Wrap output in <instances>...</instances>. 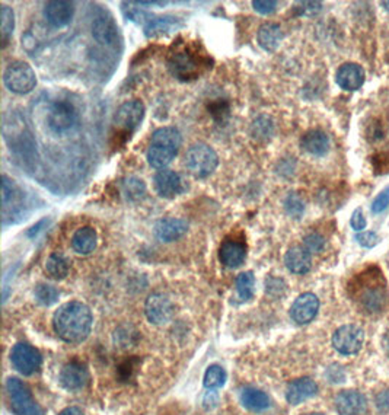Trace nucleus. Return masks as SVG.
Masks as SVG:
<instances>
[{"label": "nucleus", "mask_w": 389, "mask_h": 415, "mask_svg": "<svg viewBox=\"0 0 389 415\" xmlns=\"http://www.w3.org/2000/svg\"><path fill=\"white\" fill-rule=\"evenodd\" d=\"M92 312L82 302H68L61 305L53 317L56 334L66 342L79 344L85 341L92 329Z\"/></svg>", "instance_id": "f257e3e1"}, {"label": "nucleus", "mask_w": 389, "mask_h": 415, "mask_svg": "<svg viewBox=\"0 0 389 415\" xmlns=\"http://www.w3.org/2000/svg\"><path fill=\"white\" fill-rule=\"evenodd\" d=\"M181 147V135L174 127L158 128L148 149V162L156 169H165Z\"/></svg>", "instance_id": "f03ea898"}, {"label": "nucleus", "mask_w": 389, "mask_h": 415, "mask_svg": "<svg viewBox=\"0 0 389 415\" xmlns=\"http://www.w3.org/2000/svg\"><path fill=\"white\" fill-rule=\"evenodd\" d=\"M219 165L218 153L213 147L199 142L188 147L185 153V168L194 178H207L212 175Z\"/></svg>", "instance_id": "7ed1b4c3"}, {"label": "nucleus", "mask_w": 389, "mask_h": 415, "mask_svg": "<svg viewBox=\"0 0 389 415\" xmlns=\"http://www.w3.org/2000/svg\"><path fill=\"white\" fill-rule=\"evenodd\" d=\"M3 83L10 92L25 95L36 88L37 76L28 63L13 61L3 73Z\"/></svg>", "instance_id": "20e7f679"}, {"label": "nucleus", "mask_w": 389, "mask_h": 415, "mask_svg": "<svg viewBox=\"0 0 389 415\" xmlns=\"http://www.w3.org/2000/svg\"><path fill=\"white\" fill-rule=\"evenodd\" d=\"M12 409L18 415H44L41 408L37 405L31 389L22 380L9 377L6 382Z\"/></svg>", "instance_id": "39448f33"}, {"label": "nucleus", "mask_w": 389, "mask_h": 415, "mask_svg": "<svg viewBox=\"0 0 389 415\" xmlns=\"http://www.w3.org/2000/svg\"><path fill=\"white\" fill-rule=\"evenodd\" d=\"M47 123L57 135L73 130L79 123V114L69 101H56L47 115Z\"/></svg>", "instance_id": "423d86ee"}, {"label": "nucleus", "mask_w": 389, "mask_h": 415, "mask_svg": "<svg viewBox=\"0 0 389 415\" xmlns=\"http://www.w3.org/2000/svg\"><path fill=\"white\" fill-rule=\"evenodd\" d=\"M365 344V331L358 325L340 326L333 335V345L340 354L350 356L362 350Z\"/></svg>", "instance_id": "0eeeda50"}, {"label": "nucleus", "mask_w": 389, "mask_h": 415, "mask_svg": "<svg viewBox=\"0 0 389 415\" xmlns=\"http://www.w3.org/2000/svg\"><path fill=\"white\" fill-rule=\"evenodd\" d=\"M13 368L24 376L34 375L43 363V357L36 347L26 342H18L10 352Z\"/></svg>", "instance_id": "6e6552de"}, {"label": "nucleus", "mask_w": 389, "mask_h": 415, "mask_svg": "<svg viewBox=\"0 0 389 415\" xmlns=\"http://www.w3.org/2000/svg\"><path fill=\"white\" fill-rule=\"evenodd\" d=\"M362 278V289H359V299L362 302V306L370 312H378L383 308L385 301H386V290H385V283L378 285V280L382 278L381 274L376 276L372 274L370 278L366 277Z\"/></svg>", "instance_id": "1a4fd4ad"}, {"label": "nucleus", "mask_w": 389, "mask_h": 415, "mask_svg": "<svg viewBox=\"0 0 389 415\" xmlns=\"http://www.w3.org/2000/svg\"><path fill=\"white\" fill-rule=\"evenodd\" d=\"M174 303L171 299L164 293H153L144 303V313L148 321L153 325H165L174 317Z\"/></svg>", "instance_id": "9d476101"}, {"label": "nucleus", "mask_w": 389, "mask_h": 415, "mask_svg": "<svg viewBox=\"0 0 389 415\" xmlns=\"http://www.w3.org/2000/svg\"><path fill=\"white\" fill-rule=\"evenodd\" d=\"M144 119V105L139 99L124 103L114 115V124L128 135L135 133Z\"/></svg>", "instance_id": "9b49d317"}, {"label": "nucleus", "mask_w": 389, "mask_h": 415, "mask_svg": "<svg viewBox=\"0 0 389 415\" xmlns=\"http://www.w3.org/2000/svg\"><path fill=\"white\" fill-rule=\"evenodd\" d=\"M319 310V301L314 293L300 294L290 308V317L296 324L306 325L315 319Z\"/></svg>", "instance_id": "f8f14e48"}, {"label": "nucleus", "mask_w": 389, "mask_h": 415, "mask_svg": "<svg viewBox=\"0 0 389 415\" xmlns=\"http://www.w3.org/2000/svg\"><path fill=\"white\" fill-rule=\"evenodd\" d=\"M219 259L228 269H238L247 259V243L236 238H226L219 249Z\"/></svg>", "instance_id": "ddd939ff"}, {"label": "nucleus", "mask_w": 389, "mask_h": 415, "mask_svg": "<svg viewBox=\"0 0 389 415\" xmlns=\"http://www.w3.org/2000/svg\"><path fill=\"white\" fill-rule=\"evenodd\" d=\"M155 190L162 198H175L183 194L184 182L181 175L171 169H160L155 175Z\"/></svg>", "instance_id": "4468645a"}, {"label": "nucleus", "mask_w": 389, "mask_h": 415, "mask_svg": "<svg viewBox=\"0 0 389 415\" xmlns=\"http://www.w3.org/2000/svg\"><path fill=\"white\" fill-rule=\"evenodd\" d=\"M365 69L356 63H344L335 73L337 85L344 91H358L365 83Z\"/></svg>", "instance_id": "2eb2a0df"}, {"label": "nucleus", "mask_w": 389, "mask_h": 415, "mask_svg": "<svg viewBox=\"0 0 389 415\" xmlns=\"http://www.w3.org/2000/svg\"><path fill=\"white\" fill-rule=\"evenodd\" d=\"M44 16L47 22L54 28H63L72 22L75 16V5L64 0H53L44 8Z\"/></svg>", "instance_id": "dca6fc26"}, {"label": "nucleus", "mask_w": 389, "mask_h": 415, "mask_svg": "<svg viewBox=\"0 0 389 415\" xmlns=\"http://www.w3.org/2000/svg\"><path fill=\"white\" fill-rule=\"evenodd\" d=\"M335 408L340 415H363L367 409V401L358 391H343L335 398Z\"/></svg>", "instance_id": "f3484780"}, {"label": "nucleus", "mask_w": 389, "mask_h": 415, "mask_svg": "<svg viewBox=\"0 0 389 415\" xmlns=\"http://www.w3.org/2000/svg\"><path fill=\"white\" fill-rule=\"evenodd\" d=\"M188 230V223L184 219L178 218H168L156 222L153 227V234L160 242H174L184 236Z\"/></svg>", "instance_id": "a211bd4d"}, {"label": "nucleus", "mask_w": 389, "mask_h": 415, "mask_svg": "<svg viewBox=\"0 0 389 415\" xmlns=\"http://www.w3.org/2000/svg\"><path fill=\"white\" fill-rule=\"evenodd\" d=\"M318 393V385L310 377H302L293 380L287 386L286 400L291 405H299L307 400H311Z\"/></svg>", "instance_id": "6ab92c4d"}, {"label": "nucleus", "mask_w": 389, "mask_h": 415, "mask_svg": "<svg viewBox=\"0 0 389 415\" xmlns=\"http://www.w3.org/2000/svg\"><path fill=\"white\" fill-rule=\"evenodd\" d=\"M204 60L200 59H194L190 53L187 52H181V53H176L172 60L169 61V69L172 70V73L175 76H178L180 79H196L194 76L199 75V69L200 66Z\"/></svg>", "instance_id": "aec40b11"}, {"label": "nucleus", "mask_w": 389, "mask_h": 415, "mask_svg": "<svg viewBox=\"0 0 389 415\" xmlns=\"http://www.w3.org/2000/svg\"><path fill=\"white\" fill-rule=\"evenodd\" d=\"M88 370L79 363H69L60 373V384L68 391H79L88 384Z\"/></svg>", "instance_id": "412c9836"}, {"label": "nucleus", "mask_w": 389, "mask_h": 415, "mask_svg": "<svg viewBox=\"0 0 389 415\" xmlns=\"http://www.w3.org/2000/svg\"><path fill=\"white\" fill-rule=\"evenodd\" d=\"M284 264L290 273L306 274L312 267V257L305 246H293L286 252Z\"/></svg>", "instance_id": "4be33fe9"}, {"label": "nucleus", "mask_w": 389, "mask_h": 415, "mask_svg": "<svg viewBox=\"0 0 389 415\" xmlns=\"http://www.w3.org/2000/svg\"><path fill=\"white\" fill-rule=\"evenodd\" d=\"M300 147L310 155L323 156L330 151V139L322 130H310L302 136Z\"/></svg>", "instance_id": "5701e85b"}, {"label": "nucleus", "mask_w": 389, "mask_h": 415, "mask_svg": "<svg viewBox=\"0 0 389 415\" xmlns=\"http://www.w3.org/2000/svg\"><path fill=\"white\" fill-rule=\"evenodd\" d=\"M257 40L259 47L268 53L275 52L279 48L282 40H283V31L279 24L274 22H266L259 27L257 32Z\"/></svg>", "instance_id": "b1692460"}, {"label": "nucleus", "mask_w": 389, "mask_h": 415, "mask_svg": "<svg viewBox=\"0 0 389 415\" xmlns=\"http://www.w3.org/2000/svg\"><path fill=\"white\" fill-rule=\"evenodd\" d=\"M96 245H98V234L91 226L77 229L72 238L73 251L80 255H89L95 251Z\"/></svg>", "instance_id": "393cba45"}, {"label": "nucleus", "mask_w": 389, "mask_h": 415, "mask_svg": "<svg viewBox=\"0 0 389 415\" xmlns=\"http://www.w3.org/2000/svg\"><path fill=\"white\" fill-rule=\"evenodd\" d=\"M92 36L98 43L111 45V44H114L117 40L119 27L111 18H104V16H100V18H96L95 22L92 24Z\"/></svg>", "instance_id": "a878e982"}, {"label": "nucleus", "mask_w": 389, "mask_h": 415, "mask_svg": "<svg viewBox=\"0 0 389 415\" xmlns=\"http://www.w3.org/2000/svg\"><path fill=\"white\" fill-rule=\"evenodd\" d=\"M180 27L181 24L174 16H159V18H151L149 22L144 25V34L146 37H156L168 34V32H172Z\"/></svg>", "instance_id": "bb28decb"}, {"label": "nucleus", "mask_w": 389, "mask_h": 415, "mask_svg": "<svg viewBox=\"0 0 389 415\" xmlns=\"http://www.w3.org/2000/svg\"><path fill=\"white\" fill-rule=\"evenodd\" d=\"M241 402L247 409L259 412L270 407V398L266 392L254 388H247L241 393Z\"/></svg>", "instance_id": "cd10ccee"}, {"label": "nucleus", "mask_w": 389, "mask_h": 415, "mask_svg": "<svg viewBox=\"0 0 389 415\" xmlns=\"http://www.w3.org/2000/svg\"><path fill=\"white\" fill-rule=\"evenodd\" d=\"M45 270H47L48 276L53 277L54 280H63L68 277V274L70 271V261L64 255L54 252L47 258Z\"/></svg>", "instance_id": "c85d7f7f"}, {"label": "nucleus", "mask_w": 389, "mask_h": 415, "mask_svg": "<svg viewBox=\"0 0 389 415\" xmlns=\"http://www.w3.org/2000/svg\"><path fill=\"white\" fill-rule=\"evenodd\" d=\"M0 29H2V48H5L13 34L15 29V13L9 6H2L0 9Z\"/></svg>", "instance_id": "c756f323"}, {"label": "nucleus", "mask_w": 389, "mask_h": 415, "mask_svg": "<svg viewBox=\"0 0 389 415\" xmlns=\"http://www.w3.org/2000/svg\"><path fill=\"white\" fill-rule=\"evenodd\" d=\"M254 287H255V276L252 271L241 273L236 277V292L242 301H250L254 296Z\"/></svg>", "instance_id": "7c9ffc66"}, {"label": "nucleus", "mask_w": 389, "mask_h": 415, "mask_svg": "<svg viewBox=\"0 0 389 415\" xmlns=\"http://www.w3.org/2000/svg\"><path fill=\"white\" fill-rule=\"evenodd\" d=\"M226 382V372L222 366L213 364L204 373V386L207 389H219L224 385Z\"/></svg>", "instance_id": "2f4dec72"}, {"label": "nucleus", "mask_w": 389, "mask_h": 415, "mask_svg": "<svg viewBox=\"0 0 389 415\" xmlns=\"http://www.w3.org/2000/svg\"><path fill=\"white\" fill-rule=\"evenodd\" d=\"M36 299L37 302L43 306H52L59 301V290L50 285H38L36 287Z\"/></svg>", "instance_id": "473e14b6"}, {"label": "nucleus", "mask_w": 389, "mask_h": 415, "mask_svg": "<svg viewBox=\"0 0 389 415\" xmlns=\"http://www.w3.org/2000/svg\"><path fill=\"white\" fill-rule=\"evenodd\" d=\"M274 126L268 117H259L252 124V136L258 140H267L273 136Z\"/></svg>", "instance_id": "72a5a7b5"}, {"label": "nucleus", "mask_w": 389, "mask_h": 415, "mask_svg": "<svg viewBox=\"0 0 389 415\" xmlns=\"http://www.w3.org/2000/svg\"><path fill=\"white\" fill-rule=\"evenodd\" d=\"M284 209H286L287 214L291 216V218L299 219L305 211V203L302 202V198L298 194L290 193L284 200Z\"/></svg>", "instance_id": "f704fd0d"}, {"label": "nucleus", "mask_w": 389, "mask_h": 415, "mask_svg": "<svg viewBox=\"0 0 389 415\" xmlns=\"http://www.w3.org/2000/svg\"><path fill=\"white\" fill-rule=\"evenodd\" d=\"M144 182L139 178H128L124 182V193L130 197V198H139L144 194Z\"/></svg>", "instance_id": "c9c22d12"}, {"label": "nucleus", "mask_w": 389, "mask_h": 415, "mask_svg": "<svg viewBox=\"0 0 389 415\" xmlns=\"http://www.w3.org/2000/svg\"><path fill=\"white\" fill-rule=\"evenodd\" d=\"M303 245L310 252H321L326 246V239L318 234H311L303 239Z\"/></svg>", "instance_id": "e433bc0d"}, {"label": "nucleus", "mask_w": 389, "mask_h": 415, "mask_svg": "<svg viewBox=\"0 0 389 415\" xmlns=\"http://www.w3.org/2000/svg\"><path fill=\"white\" fill-rule=\"evenodd\" d=\"M372 162H374L375 174H378V175L389 174V153H386V152L378 153L374 156Z\"/></svg>", "instance_id": "4c0bfd02"}, {"label": "nucleus", "mask_w": 389, "mask_h": 415, "mask_svg": "<svg viewBox=\"0 0 389 415\" xmlns=\"http://www.w3.org/2000/svg\"><path fill=\"white\" fill-rule=\"evenodd\" d=\"M389 206V187H386L383 191H381V194L375 198L374 203H372V211L379 214L382 211H385Z\"/></svg>", "instance_id": "58836bf2"}, {"label": "nucleus", "mask_w": 389, "mask_h": 415, "mask_svg": "<svg viewBox=\"0 0 389 415\" xmlns=\"http://www.w3.org/2000/svg\"><path fill=\"white\" fill-rule=\"evenodd\" d=\"M252 6L258 13L270 15L277 9V2H274V0H254Z\"/></svg>", "instance_id": "ea45409f"}, {"label": "nucleus", "mask_w": 389, "mask_h": 415, "mask_svg": "<svg viewBox=\"0 0 389 415\" xmlns=\"http://www.w3.org/2000/svg\"><path fill=\"white\" fill-rule=\"evenodd\" d=\"M356 241H358L365 248H374L379 242V236L375 232H363V234L356 235Z\"/></svg>", "instance_id": "a19ab883"}, {"label": "nucleus", "mask_w": 389, "mask_h": 415, "mask_svg": "<svg viewBox=\"0 0 389 415\" xmlns=\"http://www.w3.org/2000/svg\"><path fill=\"white\" fill-rule=\"evenodd\" d=\"M350 225H351V227H353L354 230H358V232L366 229L367 222H366V218H365V214H363V210H362L360 207H359V209H356V210L353 211Z\"/></svg>", "instance_id": "79ce46f5"}, {"label": "nucleus", "mask_w": 389, "mask_h": 415, "mask_svg": "<svg viewBox=\"0 0 389 415\" xmlns=\"http://www.w3.org/2000/svg\"><path fill=\"white\" fill-rule=\"evenodd\" d=\"M298 6H300V8H296L299 10V15H303V16H314L319 13L322 9V5L319 2H300Z\"/></svg>", "instance_id": "37998d69"}, {"label": "nucleus", "mask_w": 389, "mask_h": 415, "mask_svg": "<svg viewBox=\"0 0 389 415\" xmlns=\"http://www.w3.org/2000/svg\"><path fill=\"white\" fill-rule=\"evenodd\" d=\"M378 405L382 411L389 412V391H385L383 393L379 395L378 398Z\"/></svg>", "instance_id": "c03bdc74"}, {"label": "nucleus", "mask_w": 389, "mask_h": 415, "mask_svg": "<svg viewBox=\"0 0 389 415\" xmlns=\"http://www.w3.org/2000/svg\"><path fill=\"white\" fill-rule=\"evenodd\" d=\"M59 415H85V414L77 407H69V408H64Z\"/></svg>", "instance_id": "a18cd8bd"}, {"label": "nucleus", "mask_w": 389, "mask_h": 415, "mask_svg": "<svg viewBox=\"0 0 389 415\" xmlns=\"http://www.w3.org/2000/svg\"><path fill=\"white\" fill-rule=\"evenodd\" d=\"M382 347H383L385 353L389 356V331L386 332V334H385L383 338H382Z\"/></svg>", "instance_id": "49530a36"}, {"label": "nucleus", "mask_w": 389, "mask_h": 415, "mask_svg": "<svg viewBox=\"0 0 389 415\" xmlns=\"http://www.w3.org/2000/svg\"><path fill=\"white\" fill-rule=\"evenodd\" d=\"M382 6H385V9L389 12V0L388 2H382Z\"/></svg>", "instance_id": "de8ad7c7"}, {"label": "nucleus", "mask_w": 389, "mask_h": 415, "mask_svg": "<svg viewBox=\"0 0 389 415\" xmlns=\"http://www.w3.org/2000/svg\"><path fill=\"white\" fill-rule=\"evenodd\" d=\"M310 415H323V414H321V412H314V414H310Z\"/></svg>", "instance_id": "09e8293b"}]
</instances>
